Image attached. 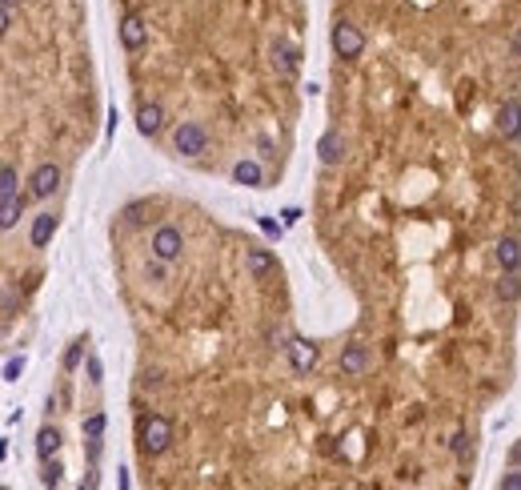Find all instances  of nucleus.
Listing matches in <instances>:
<instances>
[{"label":"nucleus","mask_w":521,"mask_h":490,"mask_svg":"<svg viewBox=\"0 0 521 490\" xmlns=\"http://www.w3.org/2000/svg\"><path fill=\"white\" fill-rule=\"evenodd\" d=\"M137 446L145 458H157V454H164L169 446H173V422L164 414H145L137 426Z\"/></svg>","instance_id":"obj_1"},{"label":"nucleus","mask_w":521,"mask_h":490,"mask_svg":"<svg viewBox=\"0 0 521 490\" xmlns=\"http://www.w3.org/2000/svg\"><path fill=\"white\" fill-rule=\"evenodd\" d=\"M181 250H185V233L176 226H161L152 233V257H161V262H181Z\"/></svg>","instance_id":"obj_2"},{"label":"nucleus","mask_w":521,"mask_h":490,"mask_svg":"<svg viewBox=\"0 0 521 490\" xmlns=\"http://www.w3.org/2000/svg\"><path fill=\"white\" fill-rule=\"evenodd\" d=\"M173 145H176V153H185V157H197V153H205V145H209V133H205L197 121H185V125L176 129Z\"/></svg>","instance_id":"obj_3"},{"label":"nucleus","mask_w":521,"mask_h":490,"mask_svg":"<svg viewBox=\"0 0 521 490\" xmlns=\"http://www.w3.org/2000/svg\"><path fill=\"white\" fill-rule=\"evenodd\" d=\"M361 49H365V37H361L353 25H333V52L337 57H345V61H353V57H361Z\"/></svg>","instance_id":"obj_4"},{"label":"nucleus","mask_w":521,"mask_h":490,"mask_svg":"<svg viewBox=\"0 0 521 490\" xmlns=\"http://www.w3.org/2000/svg\"><path fill=\"white\" fill-rule=\"evenodd\" d=\"M28 193H32V197H37V202H44V197H52V193H56V189H61V169H56V165H40L37 173H32V181H28Z\"/></svg>","instance_id":"obj_5"},{"label":"nucleus","mask_w":521,"mask_h":490,"mask_svg":"<svg viewBox=\"0 0 521 490\" xmlns=\"http://www.w3.org/2000/svg\"><path fill=\"white\" fill-rule=\"evenodd\" d=\"M285 350H289V362H293V370H297V374H309L313 366H317V346H309L305 338H293Z\"/></svg>","instance_id":"obj_6"},{"label":"nucleus","mask_w":521,"mask_h":490,"mask_svg":"<svg viewBox=\"0 0 521 490\" xmlns=\"http://www.w3.org/2000/svg\"><path fill=\"white\" fill-rule=\"evenodd\" d=\"M121 40H124V49H140V45L149 40V25H145V16H124V21H121Z\"/></svg>","instance_id":"obj_7"},{"label":"nucleus","mask_w":521,"mask_h":490,"mask_svg":"<svg viewBox=\"0 0 521 490\" xmlns=\"http://www.w3.org/2000/svg\"><path fill=\"white\" fill-rule=\"evenodd\" d=\"M137 129L145 133V137H157L164 129V109L161 105H140L137 109Z\"/></svg>","instance_id":"obj_8"},{"label":"nucleus","mask_w":521,"mask_h":490,"mask_svg":"<svg viewBox=\"0 0 521 490\" xmlns=\"http://www.w3.org/2000/svg\"><path fill=\"white\" fill-rule=\"evenodd\" d=\"M497 129L505 133V137H521V101L517 97H509L501 105V117H497Z\"/></svg>","instance_id":"obj_9"},{"label":"nucleus","mask_w":521,"mask_h":490,"mask_svg":"<svg viewBox=\"0 0 521 490\" xmlns=\"http://www.w3.org/2000/svg\"><path fill=\"white\" fill-rule=\"evenodd\" d=\"M497 262H501L505 274H517V269H521V245L513 238H501V241H497Z\"/></svg>","instance_id":"obj_10"},{"label":"nucleus","mask_w":521,"mask_h":490,"mask_svg":"<svg viewBox=\"0 0 521 490\" xmlns=\"http://www.w3.org/2000/svg\"><path fill=\"white\" fill-rule=\"evenodd\" d=\"M317 153H321V165H341V157H345V141H341V133H325L321 145H317Z\"/></svg>","instance_id":"obj_11"},{"label":"nucleus","mask_w":521,"mask_h":490,"mask_svg":"<svg viewBox=\"0 0 521 490\" xmlns=\"http://www.w3.org/2000/svg\"><path fill=\"white\" fill-rule=\"evenodd\" d=\"M245 265H248V274H253V277H269L277 269V257H273V253H265V250H248Z\"/></svg>","instance_id":"obj_12"},{"label":"nucleus","mask_w":521,"mask_h":490,"mask_svg":"<svg viewBox=\"0 0 521 490\" xmlns=\"http://www.w3.org/2000/svg\"><path fill=\"white\" fill-rule=\"evenodd\" d=\"M273 61H277V69H281V76H297V49H293V45L277 40V45H273Z\"/></svg>","instance_id":"obj_13"},{"label":"nucleus","mask_w":521,"mask_h":490,"mask_svg":"<svg viewBox=\"0 0 521 490\" xmlns=\"http://www.w3.org/2000/svg\"><path fill=\"white\" fill-rule=\"evenodd\" d=\"M52 229H56V217H52V214H37V217H32V245H37V250H44V245L52 241Z\"/></svg>","instance_id":"obj_14"},{"label":"nucleus","mask_w":521,"mask_h":490,"mask_svg":"<svg viewBox=\"0 0 521 490\" xmlns=\"http://www.w3.org/2000/svg\"><path fill=\"white\" fill-rule=\"evenodd\" d=\"M56 450H61V434H56V426H44V430L37 434V454H40V462H49Z\"/></svg>","instance_id":"obj_15"},{"label":"nucleus","mask_w":521,"mask_h":490,"mask_svg":"<svg viewBox=\"0 0 521 490\" xmlns=\"http://www.w3.org/2000/svg\"><path fill=\"white\" fill-rule=\"evenodd\" d=\"M233 177H236V185L257 189L260 185V161H236L233 165Z\"/></svg>","instance_id":"obj_16"},{"label":"nucleus","mask_w":521,"mask_h":490,"mask_svg":"<svg viewBox=\"0 0 521 490\" xmlns=\"http://www.w3.org/2000/svg\"><path fill=\"white\" fill-rule=\"evenodd\" d=\"M369 366V354H365V346H349L345 354H341V370L345 374H361Z\"/></svg>","instance_id":"obj_17"},{"label":"nucleus","mask_w":521,"mask_h":490,"mask_svg":"<svg viewBox=\"0 0 521 490\" xmlns=\"http://www.w3.org/2000/svg\"><path fill=\"white\" fill-rule=\"evenodd\" d=\"M521 298V277L517 274H505L497 281V302H517Z\"/></svg>","instance_id":"obj_18"},{"label":"nucleus","mask_w":521,"mask_h":490,"mask_svg":"<svg viewBox=\"0 0 521 490\" xmlns=\"http://www.w3.org/2000/svg\"><path fill=\"white\" fill-rule=\"evenodd\" d=\"M0 202H16V169L13 165L0 169Z\"/></svg>","instance_id":"obj_19"},{"label":"nucleus","mask_w":521,"mask_h":490,"mask_svg":"<svg viewBox=\"0 0 521 490\" xmlns=\"http://www.w3.org/2000/svg\"><path fill=\"white\" fill-rule=\"evenodd\" d=\"M16 217H20V197H16V202H4V209H0V229H13Z\"/></svg>","instance_id":"obj_20"},{"label":"nucleus","mask_w":521,"mask_h":490,"mask_svg":"<svg viewBox=\"0 0 521 490\" xmlns=\"http://www.w3.org/2000/svg\"><path fill=\"white\" fill-rule=\"evenodd\" d=\"M61 474H64V466L56 462V458H49V462H44V474H40V482H44V486H56V482H61Z\"/></svg>","instance_id":"obj_21"},{"label":"nucleus","mask_w":521,"mask_h":490,"mask_svg":"<svg viewBox=\"0 0 521 490\" xmlns=\"http://www.w3.org/2000/svg\"><path fill=\"white\" fill-rule=\"evenodd\" d=\"M100 434H104V414H88L85 418V438H100Z\"/></svg>","instance_id":"obj_22"},{"label":"nucleus","mask_w":521,"mask_h":490,"mask_svg":"<svg viewBox=\"0 0 521 490\" xmlns=\"http://www.w3.org/2000/svg\"><path fill=\"white\" fill-rule=\"evenodd\" d=\"M20 370H25V358H8V362H4V382H16Z\"/></svg>","instance_id":"obj_23"},{"label":"nucleus","mask_w":521,"mask_h":490,"mask_svg":"<svg viewBox=\"0 0 521 490\" xmlns=\"http://www.w3.org/2000/svg\"><path fill=\"white\" fill-rule=\"evenodd\" d=\"M80 354H85V346L76 342V346H68V354H64V370H76L80 366Z\"/></svg>","instance_id":"obj_24"},{"label":"nucleus","mask_w":521,"mask_h":490,"mask_svg":"<svg viewBox=\"0 0 521 490\" xmlns=\"http://www.w3.org/2000/svg\"><path fill=\"white\" fill-rule=\"evenodd\" d=\"M501 490H521V470H509V474H501Z\"/></svg>","instance_id":"obj_25"},{"label":"nucleus","mask_w":521,"mask_h":490,"mask_svg":"<svg viewBox=\"0 0 521 490\" xmlns=\"http://www.w3.org/2000/svg\"><path fill=\"white\" fill-rule=\"evenodd\" d=\"M13 314H16V289L4 286V317H13Z\"/></svg>","instance_id":"obj_26"},{"label":"nucleus","mask_w":521,"mask_h":490,"mask_svg":"<svg viewBox=\"0 0 521 490\" xmlns=\"http://www.w3.org/2000/svg\"><path fill=\"white\" fill-rule=\"evenodd\" d=\"M465 450H469V434H453V454L465 458Z\"/></svg>","instance_id":"obj_27"},{"label":"nucleus","mask_w":521,"mask_h":490,"mask_svg":"<svg viewBox=\"0 0 521 490\" xmlns=\"http://www.w3.org/2000/svg\"><path fill=\"white\" fill-rule=\"evenodd\" d=\"M88 382H100V358H88Z\"/></svg>","instance_id":"obj_28"},{"label":"nucleus","mask_w":521,"mask_h":490,"mask_svg":"<svg viewBox=\"0 0 521 490\" xmlns=\"http://www.w3.org/2000/svg\"><path fill=\"white\" fill-rule=\"evenodd\" d=\"M260 229H265L269 238H281V229H277V221H269V217H260Z\"/></svg>","instance_id":"obj_29"},{"label":"nucleus","mask_w":521,"mask_h":490,"mask_svg":"<svg viewBox=\"0 0 521 490\" xmlns=\"http://www.w3.org/2000/svg\"><path fill=\"white\" fill-rule=\"evenodd\" d=\"M509 462H513V466H521V442L513 446V450H509Z\"/></svg>","instance_id":"obj_30"},{"label":"nucleus","mask_w":521,"mask_h":490,"mask_svg":"<svg viewBox=\"0 0 521 490\" xmlns=\"http://www.w3.org/2000/svg\"><path fill=\"white\" fill-rule=\"evenodd\" d=\"M513 52H517V57H521V33H517V37H513Z\"/></svg>","instance_id":"obj_31"},{"label":"nucleus","mask_w":521,"mask_h":490,"mask_svg":"<svg viewBox=\"0 0 521 490\" xmlns=\"http://www.w3.org/2000/svg\"><path fill=\"white\" fill-rule=\"evenodd\" d=\"M4 4H16V0H4Z\"/></svg>","instance_id":"obj_32"}]
</instances>
